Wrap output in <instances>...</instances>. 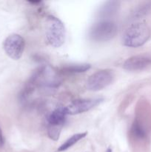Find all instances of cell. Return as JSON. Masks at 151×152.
Here are the masks:
<instances>
[{
	"label": "cell",
	"mask_w": 151,
	"mask_h": 152,
	"mask_svg": "<svg viewBox=\"0 0 151 152\" xmlns=\"http://www.w3.org/2000/svg\"><path fill=\"white\" fill-rule=\"evenodd\" d=\"M106 152H112V149H111L110 148H108V149L107 150V151H106Z\"/></svg>",
	"instance_id": "2e32d148"
},
{
	"label": "cell",
	"mask_w": 151,
	"mask_h": 152,
	"mask_svg": "<svg viewBox=\"0 0 151 152\" xmlns=\"http://www.w3.org/2000/svg\"><path fill=\"white\" fill-rule=\"evenodd\" d=\"M114 78L113 73L108 69L100 70L92 74L86 83V87L91 91H98L107 87Z\"/></svg>",
	"instance_id": "8992f818"
},
{
	"label": "cell",
	"mask_w": 151,
	"mask_h": 152,
	"mask_svg": "<svg viewBox=\"0 0 151 152\" xmlns=\"http://www.w3.org/2000/svg\"><path fill=\"white\" fill-rule=\"evenodd\" d=\"M104 101L102 98L81 99L73 101L65 108L67 115H76L86 112L95 108Z\"/></svg>",
	"instance_id": "ba28073f"
},
{
	"label": "cell",
	"mask_w": 151,
	"mask_h": 152,
	"mask_svg": "<svg viewBox=\"0 0 151 152\" xmlns=\"http://www.w3.org/2000/svg\"><path fill=\"white\" fill-rule=\"evenodd\" d=\"M151 5L150 4H144V5L142 6L141 7H139L136 11L133 13V16L134 17H139L143 15H145L150 10Z\"/></svg>",
	"instance_id": "5bb4252c"
},
{
	"label": "cell",
	"mask_w": 151,
	"mask_h": 152,
	"mask_svg": "<svg viewBox=\"0 0 151 152\" xmlns=\"http://www.w3.org/2000/svg\"><path fill=\"white\" fill-rule=\"evenodd\" d=\"M67 114L64 107H59L52 111L48 115L47 121V134L53 140H59L61 132L66 121Z\"/></svg>",
	"instance_id": "5b68a950"
},
{
	"label": "cell",
	"mask_w": 151,
	"mask_h": 152,
	"mask_svg": "<svg viewBox=\"0 0 151 152\" xmlns=\"http://www.w3.org/2000/svg\"><path fill=\"white\" fill-rule=\"evenodd\" d=\"M87 134V132H84V133H79V134H73V136H71L70 137L68 138L63 144L60 145L59 148H58L57 151L61 152L64 151L68 150V148H70V147H72L73 145H74L75 144H76L77 142L79 140H81V139H83L84 137H85L86 135Z\"/></svg>",
	"instance_id": "30bf717a"
},
{
	"label": "cell",
	"mask_w": 151,
	"mask_h": 152,
	"mask_svg": "<svg viewBox=\"0 0 151 152\" xmlns=\"http://www.w3.org/2000/svg\"><path fill=\"white\" fill-rule=\"evenodd\" d=\"M131 133L134 137L139 140H143L146 137L147 132L144 128L139 121H135L131 128Z\"/></svg>",
	"instance_id": "4fadbf2b"
},
{
	"label": "cell",
	"mask_w": 151,
	"mask_h": 152,
	"mask_svg": "<svg viewBox=\"0 0 151 152\" xmlns=\"http://www.w3.org/2000/svg\"><path fill=\"white\" fill-rule=\"evenodd\" d=\"M118 7L119 6L118 1H108L102 7L100 13L104 16V18H105V16H113L117 13Z\"/></svg>",
	"instance_id": "7c38bea8"
},
{
	"label": "cell",
	"mask_w": 151,
	"mask_h": 152,
	"mask_svg": "<svg viewBox=\"0 0 151 152\" xmlns=\"http://www.w3.org/2000/svg\"><path fill=\"white\" fill-rule=\"evenodd\" d=\"M90 68V64H76V65H70L65 67L63 71L64 72L68 74H78V73L85 72Z\"/></svg>",
	"instance_id": "8fae6325"
},
{
	"label": "cell",
	"mask_w": 151,
	"mask_h": 152,
	"mask_svg": "<svg viewBox=\"0 0 151 152\" xmlns=\"http://www.w3.org/2000/svg\"><path fill=\"white\" fill-rule=\"evenodd\" d=\"M151 65V57L147 55H136L128 58L123 64L127 71H137L146 69Z\"/></svg>",
	"instance_id": "9c48e42d"
},
{
	"label": "cell",
	"mask_w": 151,
	"mask_h": 152,
	"mask_svg": "<svg viewBox=\"0 0 151 152\" xmlns=\"http://www.w3.org/2000/svg\"><path fill=\"white\" fill-rule=\"evenodd\" d=\"M118 32V26L114 21L104 18L93 24L89 32V37L93 41L107 42L113 39Z\"/></svg>",
	"instance_id": "7a4b0ae2"
},
{
	"label": "cell",
	"mask_w": 151,
	"mask_h": 152,
	"mask_svg": "<svg viewBox=\"0 0 151 152\" xmlns=\"http://www.w3.org/2000/svg\"><path fill=\"white\" fill-rule=\"evenodd\" d=\"M57 74L48 66H43L35 71L30 80L28 86L53 88L59 84Z\"/></svg>",
	"instance_id": "277c9868"
},
{
	"label": "cell",
	"mask_w": 151,
	"mask_h": 152,
	"mask_svg": "<svg viewBox=\"0 0 151 152\" xmlns=\"http://www.w3.org/2000/svg\"><path fill=\"white\" fill-rule=\"evenodd\" d=\"M4 143V137H3L2 134V132H1V129H0V147L2 146Z\"/></svg>",
	"instance_id": "9a60e30c"
},
{
	"label": "cell",
	"mask_w": 151,
	"mask_h": 152,
	"mask_svg": "<svg viewBox=\"0 0 151 152\" xmlns=\"http://www.w3.org/2000/svg\"><path fill=\"white\" fill-rule=\"evenodd\" d=\"M45 35L47 42L54 48H59L65 43L66 30L63 22L53 16H49L46 20Z\"/></svg>",
	"instance_id": "3957f363"
},
{
	"label": "cell",
	"mask_w": 151,
	"mask_h": 152,
	"mask_svg": "<svg viewBox=\"0 0 151 152\" xmlns=\"http://www.w3.org/2000/svg\"><path fill=\"white\" fill-rule=\"evenodd\" d=\"M150 37V30L144 22L132 24L123 34L122 44L126 47L138 48L143 45Z\"/></svg>",
	"instance_id": "6da1fadb"
},
{
	"label": "cell",
	"mask_w": 151,
	"mask_h": 152,
	"mask_svg": "<svg viewBox=\"0 0 151 152\" xmlns=\"http://www.w3.org/2000/svg\"><path fill=\"white\" fill-rule=\"evenodd\" d=\"M25 42L23 37L19 34L8 36L3 43V47L7 56L11 59L17 60L22 57L25 50Z\"/></svg>",
	"instance_id": "52a82bcc"
}]
</instances>
